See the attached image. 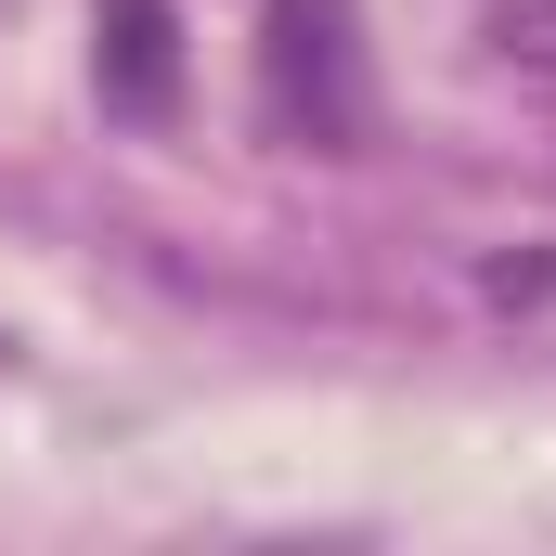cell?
<instances>
[{"label":"cell","instance_id":"6da1fadb","mask_svg":"<svg viewBox=\"0 0 556 556\" xmlns=\"http://www.w3.org/2000/svg\"><path fill=\"white\" fill-rule=\"evenodd\" d=\"M260 104H273V130L324 142V155L363 130V39H350V0H273Z\"/></svg>","mask_w":556,"mask_h":556},{"label":"cell","instance_id":"7a4b0ae2","mask_svg":"<svg viewBox=\"0 0 556 556\" xmlns=\"http://www.w3.org/2000/svg\"><path fill=\"white\" fill-rule=\"evenodd\" d=\"M168 91H181L168 13H155V0H104V104H117V117H168Z\"/></svg>","mask_w":556,"mask_h":556},{"label":"cell","instance_id":"3957f363","mask_svg":"<svg viewBox=\"0 0 556 556\" xmlns=\"http://www.w3.org/2000/svg\"><path fill=\"white\" fill-rule=\"evenodd\" d=\"M479 52L518 78H556V0H479Z\"/></svg>","mask_w":556,"mask_h":556}]
</instances>
